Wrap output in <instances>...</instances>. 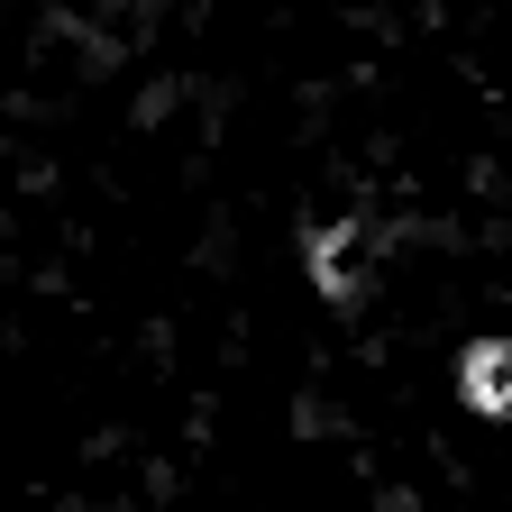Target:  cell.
Here are the masks:
<instances>
[{"instance_id": "2", "label": "cell", "mask_w": 512, "mask_h": 512, "mask_svg": "<svg viewBox=\"0 0 512 512\" xmlns=\"http://www.w3.org/2000/svg\"><path fill=\"white\" fill-rule=\"evenodd\" d=\"M311 284L330 293V302H348L357 293V275H366V220H330V229H311Z\"/></svg>"}, {"instance_id": "1", "label": "cell", "mask_w": 512, "mask_h": 512, "mask_svg": "<svg viewBox=\"0 0 512 512\" xmlns=\"http://www.w3.org/2000/svg\"><path fill=\"white\" fill-rule=\"evenodd\" d=\"M458 403L476 421H512V339H467V357H458Z\"/></svg>"}]
</instances>
